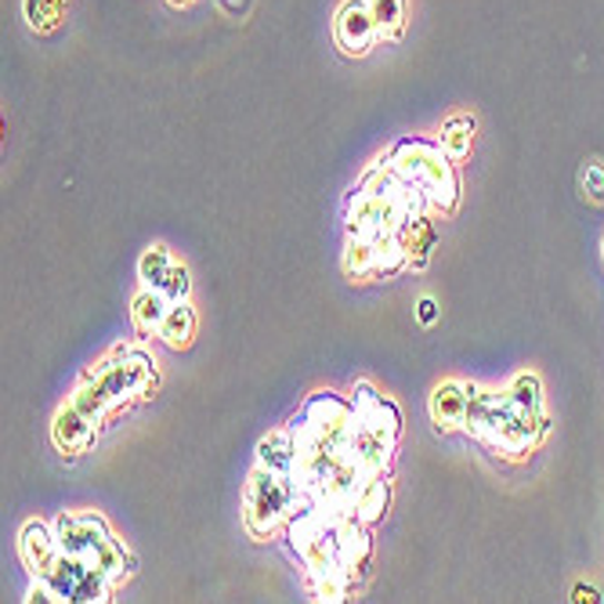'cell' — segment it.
I'll list each match as a JSON object with an SVG mask.
<instances>
[{"label": "cell", "instance_id": "6da1fadb", "mask_svg": "<svg viewBox=\"0 0 604 604\" xmlns=\"http://www.w3.org/2000/svg\"><path fill=\"white\" fill-rule=\"evenodd\" d=\"M391 167L410 178L413 185H420L434 207L442 210H453L460 200V178H456V163L445 157L442 145H431V142H420V138H405V142L395 145L391 152Z\"/></svg>", "mask_w": 604, "mask_h": 604}, {"label": "cell", "instance_id": "7a4b0ae2", "mask_svg": "<svg viewBox=\"0 0 604 604\" xmlns=\"http://www.w3.org/2000/svg\"><path fill=\"white\" fill-rule=\"evenodd\" d=\"M91 376H94V381H102L112 405H123L131 399H145L149 395V387L157 384V362H152L145 351L117 348L109 359L98 362Z\"/></svg>", "mask_w": 604, "mask_h": 604}, {"label": "cell", "instance_id": "3957f363", "mask_svg": "<svg viewBox=\"0 0 604 604\" xmlns=\"http://www.w3.org/2000/svg\"><path fill=\"white\" fill-rule=\"evenodd\" d=\"M286 482H290V474H275L269 467H258L254 474H250L246 514H243L250 536H269V532L286 517L290 493H293Z\"/></svg>", "mask_w": 604, "mask_h": 604}, {"label": "cell", "instance_id": "277c9868", "mask_svg": "<svg viewBox=\"0 0 604 604\" xmlns=\"http://www.w3.org/2000/svg\"><path fill=\"white\" fill-rule=\"evenodd\" d=\"M543 434H546V416L525 413L522 405L511 402L507 391H496L493 413H489L485 442H493L496 449H507L511 456H522L543 439Z\"/></svg>", "mask_w": 604, "mask_h": 604}, {"label": "cell", "instance_id": "5b68a950", "mask_svg": "<svg viewBox=\"0 0 604 604\" xmlns=\"http://www.w3.org/2000/svg\"><path fill=\"white\" fill-rule=\"evenodd\" d=\"M405 210L395 195H376L362 189L351 203V214H348V232L355 235H373V239H384V235H399V229L405 224Z\"/></svg>", "mask_w": 604, "mask_h": 604}, {"label": "cell", "instance_id": "8992f818", "mask_svg": "<svg viewBox=\"0 0 604 604\" xmlns=\"http://www.w3.org/2000/svg\"><path fill=\"white\" fill-rule=\"evenodd\" d=\"M54 536H59L62 554L91 561L112 540V532L98 514H62L54 522Z\"/></svg>", "mask_w": 604, "mask_h": 604}, {"label": "cell", "instance_id": "52a82bcc", "mask_svg": "<svg viewBox=\"0 0 604 604\" xmlns=\"http://www.w3.org/2000/svg\"><path fill=\"white\" fill-rule=\"evenodd\" d=\"M333 37H336V48H341L344 54L362 59L376 40V22H373L370 0H344L341 11H336V19H333Z\"/></svg>", "mask_w": 604, "mask_h": 604}, {"label": "cell", "instance_id": "ba28073f", "mask_svg": "<svg viewBox=\"0 0 604 604\" xmlns=\"http://www.w3.org/2000/svg\"><path fill=\"white\" fill-rule=\"evenodd\" d=\"M391 449H395V439L376 427L366 424H355L351 427V439H348V460L355 463L362 474H384V467L391 463Z\"/></svg>", "mask_w": 604, "mask_h": 604}, {"label": "cell", "instance_id": "9c48e42d", "mask_svg": "<svg viewBox=\"0 0 604 604\" xmlns=\"http://www.w3.org/2000/svg\"><path fill=\"white\" fill-rule=\"evenodd\" d=\"M19 551H22L26 568H30L37 580H44V575L54 568V561L62 557L59 536H54V528H48L44 522H26L22 536H19Z\"/></svg>", "mask_w": 604, "mask_h": 604}, {"label": "cell", "instance_id": "30bf717a", "mask_svg": "<svg viewBox=\"0 0 604 604\" xmlns=\"http://www.w3.org/2000/svg\"><path fill=\"white\" fill-rule=\"evenodd\" d=\"M51 439H54V445L62 449V453L80 456L83 449L91 445V439H94V420H91V416H83V413L77 410V405L69 402V405H62L59 413H54Z\"/></svg>", "mask_w": 604, "mask_h": 604}, {"label": "cell", "instance_id": "8fae6325", "mask_svg": "<svg viewBox=\"0 0 604 604\" xmlns=\"http://www.w3.org/2000/svg\"><path fill=\"white\" fill-rule=\"evenodd\" d=\"M351 413H355V424H366V427H376L395 439L399 434V410L391 405L384 395H376L370 384H359L355 387V402H351Z\"/></svg>", "mask_w": 604, "mask_h": 604}, {"label": "cell", "instance_id": "7c38bea8", "mask_svg": "<svg viewBox=\"0 0 604 604\" xmlns=\"http://www.w3.org/2000/svg\"><path fill=\"white\" fill-rule=\"evenodd\" d=\"M463 416H467V384L442 381L431 391V420L439 431H456L463 427Z\"/></svg>", "mask_w": 604, "mask_h": 604}, {"label": "cell", "instance_id": "4fadbf2b", "mask_svg": "<svg viewBox=\"0 0 604 604\" xmlns=\"http://www.w3.org/2000/svg\"><path fill=\"white\" fill-rule=\"evenodd\" d=\"M298 434L293 431H275L269 434L261 445H258V467H269L275 474H290L293 477V467H298Z\"/></svg>", "mask_w": 604, "mask_h": 604}, {"label": "cell", "instance_id": "5bb4252c", "mask_svg": "<svg viewBox=\"0 0 604 604\" xmlns=\"http://www.w3.org/2000/svg\"><path fill=\"white\" fill-rule=\"evenodd\" d=\"M167 312H171V301L163 298V290H149V286H145V290L134 298V304H131L134 330L142 333V336L160 333V326H163Z\"/></svg>", "mask_w": 604, "mask_h": 604}, {"label": "cell", "instance_id": "9a60e30c", "mask_svg": "<svg viewBox=\"0 0 604 604\" xmlns=\"http://www.w3.org/2000/svg\"><path fill=\"white\" fill-rule=\"evenodd\" d=\"M434 224L420 214V218H405V224L399 229V239L405 243V250H410V261L413 269H424L427 258H431V246H434Z\"/></svg>", "mask_w": 604, "mask_h": 604}, {"label": "cell", "instance_id": "2e32d148", "mask_svg": "<svg viewBox=\"0 0 604 604\" xmlns=\"http://www.w3.org/2000/svg\"><path fill=\"white\" fill-rule=\"evenodd\" d=\"M192 333H195V312H192V304L189 301H178L171 304V312H167L163 319V326H160V336H163V344L167 348H189L192 344Z\"/></svg>", "mask_w": 604, "mask_h": 604}, {"label": "cell", "instance_id": "e0dca14e", "mask_svg": "<svg viewBox=\"0 0 604 604\" xmlns=\"http://www.w3.org/2000/svg\"><path fill=\"white\" fill-rule=\"evenodd\" d=\"M376 254H381V243H376L373 235L355 232L348 239V250H344V272L351 279H362V275L376 272Z\"/></svg>", "mask_w": 604, "mask_h": 604}, {"label": "cell", "instance_id": "ac0fdd59", "mask_svg": "<svg viewBox=\"0 0 604 604\" xmlns=\"http://www.w3.org/2000/svg\"><path fill=\"white\" fill-rule=\"evenodd\" d=\"M493 402H496V391H489L482 384H467V416H463V431H471L474 439H485Z\"/></svg>", "mask_w": 604, "mask_h": 604}, {"label": "cell", "instance_id": "d6986e66", "mask_svg": "<svg viewBox=\"0 0 604 604\" xmlns=\"http://www.w3.org/2000/svg\"><path fill=\"white\" fill-rule=\"evenodd\" d=\"M442 152L453 163L460 160H467L471 157V145H474V120L471 117H453V120H445V128H442Z\"/></svg>", "mask_w": 604, "mask_h": 604}, {"label": "cell", "instance_id": "ffe728a7", "mask_svg": "<svg viewBox=\"0 0 604 604\" xmlns=\"http://www.w3.org/2000/svg\"><path fill=\"white\" fill-rule=\"evenodd\" d=\"M384 507H387V482L381 474H373L366 477V485H362L355 496V517L362 525H370L384 514Z\"/></svg>", "mask_w": 604, "mask_h": 604}, {"label": "cell", "instance_id": "44dd1931", "mask_svg": "<svg viewBox=\"0 0 604 604\" xmlns=\"http://www.w3.org/2000/svg\"><path fill=\"white\" fill-rule=\"evenodd\" d=\"M69 0H22V16L30 22L33 33H51L59 30Z\"/></svg>", "mask_w": 604, "mask_h": 604}, {"label": "cell", "instance_id": "7402d4cb", "mask_svg": "<svg viewBox=\"0 0 604 604\" xmlns=\"http://www.w3.org/2000/svg\"><path fill=\"white\" fill-rule=\"evenodd\" d=\"M171 269H174L171 250H167V246H149L145 254H142V261H138V279H142V286H149V290H163Z\"/></svg>", "mask_w": 604, "mask_h": 604}, {"label": "cell", "instance_id": "603a6c76", "mask_svg": "<svg viewBox=\"0 0 604 604\" xmlns=\"http://www.w3.org/2000/svg\"><path fill=\"white\" fill-rule=\"evenodd\" d=\"M507 395L514 405H522L525 413L543 416V384L536 373H517L514 381L507 384Z\"/></svg>", "mask_w": 604, "mask_h": 604}, {"label": "cell", "instance_id": "cb8c5ba5", "mask_svg": "<svg viewBox=\"0 0 604 604\" xmlns=\"http://www.w3.org/2000/svg\"><path fill=\"white\" fill-rule=\"evenodd\" d=\"M373 22H376V37H399L405 26V0H370Z\"/></svg>", "mask_w": 604, "mask_h": 604}, {"label": "cell", "instance_id": "d4e9b609", "mask_svg": "<svg viewBox=\"0 0 604 604\" xmlns=\"http://www.w3.org/2000/svg\"><path fill=\"white\" fill-rule=\"evenodd\" d=\"M73 405H77V410H80L83 416H91L94 424H98V420H102V413L112 410V399H109V391L102 387V381H94V376H91L88 384H80V387H77Z\"/></svg>", "mask_w": 604, "mask_h": 604}, {"label": "cell", "instance_id": "484cf974", "mask_svg": "<svg viewBox=\"0 0 604 604\" xmlns=\"http://www.w3.org/2000/svg\"><path fill=\"white\" fill-rule=\"evenodd\" d=\"M381 243V254H376V272L381 275H395L405 261H410V250H405V243L399 235H384V239H376Z\"/></svg>", "mask_w": 604, "mask_h": 604}, {"label": "cell", "instance_id": "4316f807", "mask_svg": "<svg viewBox=\"0 0 604 604\" xmlns=\"http://www.w3.org/2000/svg\"><path fill=\"white\" fill-rule=\"evenodd\" d=\"M189 286H192V279H189V269L185 264H174L171 275H167V283H163V298L178 304V301H189Z\"/></svg>", "mask_w": 604, "mask_h": 604}, {"label": "cell", "instance_id": "83f0119b", "mask_svg": "<svg viewBox=\"0 0 604 604\" xmlns=\"http://www.w3.org/2000/svg\"><path fill=\"white\" fill-rule=\"evenodd\" d=\"M583 192L590 203H604V167L601 163H590L583 171Z\"/></svg>", "mask_w": 604, "mask_h": 604}, {"label": "cell", "instance_id": "f1b7e54d", "mask_svg": "<svg viewBox=\"0 0 604 604\" xmlns=\"http://www.w3.org/2000/svg\"><path fill=\"white\" fill-rule=\"evenodd\" d=\"M416 319L424 322V326H431V322L439 319V304H434L431 298H420V304H416Z\"/></svg>", "mask_w": 604, "mask_h": 604}, {"label": "cell", "instance_id": "f546056e", "mask_svg": "<svg viewBox=\"0 0 604 604\" xmlns=\"http://www.w3.org/2000/svg\"><path fill=\"white\" fill-rule=\"evenodd\" d=\"M572 594H575V601H580V604H583V601H586V604H597V601H601L594 586H575Z\"/></svg>", "mask_w": 604, "mask_h": 604}, {"label": "cell", "instance_id": "4dcf8cb0", "mask_svg": "<svg viewBox=\"0 0 604 604\" xmlns=\"http://www.w3.org/2000/svg\"><path fill=\"white\" fill-rule=\"evenodd\" d=\"M221 4L229 8V11H243V4H246V0H221Z\"/></svg>", "mask_w": 604, "mask_h": 604}, {"label": "cell", "instance_id": "1f68e13d", "mask_svg": "<svg viewBox=\"0 0 604 604\" xmlns=\"http://www.w3.org/2000/svg\"><path fill=\"white\" fill-rule=\"evenodd\" d=\"M171 4H174V8H185V4H192V0H171Z\"/></svg>", "mask_w": 604, "mask_h": 604}, {"label": "cell", "instance_id": "d6a6232c", "mask_svg": "<svg viewBox=\"0 0 604 604\" xmlns=\"http://www.w3.org/2000/svg\"><path fill=\"white\" fill-rule=\"evenodd\" d=\"M601 254H604V243H601Z\"/></svg>", "mask_w": 604, "mask_h": 604}]
</instances>
